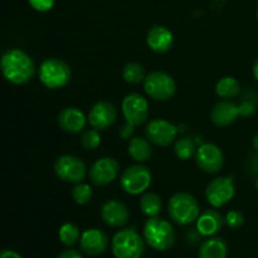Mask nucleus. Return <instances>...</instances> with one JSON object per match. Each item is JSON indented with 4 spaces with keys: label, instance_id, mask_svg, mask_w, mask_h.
Returning a JSON list of instances; mask_svg holds the SVG:
<instances>
[{
    "label": "nucleus",
    "instance_id": "nucleus-25",
    "mask_svg": "<svg viewBox=\"0 0 258 258\" xmlns=\"http://www.w3.org/2000/svg\"><path fill=\"white\" fill-rule=\"evenodd\" d=\"M121 73H122V78L125 80V82L130 83V85H139V83L144 82L146 77L145 68L138 62L126 63Z\"/></svg>",
    "mask_w": 258,
    "mask_h": 258
},
{
    "label": "nucleus",
    "instance_id": "nucleus-4",
    "mask_svg": "<svg viewBox=\"0 0 258 258\" xmlns=\"http://www.w3.org/2000/svg\"><path fill=\"white\" fill-rule=\"evenodd\" d=\"M257 105L254 100H244L234 103L231 100L218 101L211 111V120L218 127H227L237 121L239 116L249 117L256 112Z\"/></svg>",
    "mask_w": 258,
    "mask_h": 258
},
{
    "label": "nucleus",
    "instance_id": "nucleus-30",
    "mask_svg": "<svg viewBox=\"0 0 258 258\" xmlns=\"http://www.w3.org/2000/svg\"><path fill=\"white\" fill-rule=\"evenodd\" d=\"M226 226L231 229H238L244 224V216L239 211H229L224 217Z\"/></svg>",
    "mask_w": 258,
    "mask_h": 258
},
{
    "label": "nucleus",
    "instance_id": "nucleus-16",
    "mask_svg": "<svg viewBox=\"0 0 258 258\" xmlns=\"http://www.w3.org/2000/svg\"><path fill=\"white\" fill-rule=\"evenodd\" d=\"M100 217L103 223L111 228H121L128 223L130 212L123 202L118 199H108L101 207Z\"/></svg>",
    "mask_w": 258,
    "mask_h": 258
},
{
    "label": "nucleus",
    "instance_id": "nucleus-11",
    "mask_svg": "<svg viewBox=\"0 0 258 258\" xmlns=\"http://www.w3.org/2000/svg\"><path fill=\"white\" fill-rule=\"evenodd\" d=\"M236 185L232 176H218L207 185L206 199L213 208H221L233 199Z\"/></svg>",
    "mask_w": 258,
    "mask_h": 258
},
{
    "label": "nucleus",
    "instance_id": "nucleus-37",
    "mask_svg": "<svg viewBox=\"0 0 258 258\" xmlns=\"http://www.w3.org/2000/svg\"><path fill=\"white\" fill-rule=\"evenodd\" d=\"M257 20H258V9H257Z\"/></svg>",
    "mask_w": 258,
    "mask_h": 258
},
{
    "label": "nucleus",
    "instance_id": "nucleus-5",
    "mask_svg": "<svg viewBox=\"0 0 258 258\" xmlns=\"http://www.w3.org/2000/svg\"><path fill=\"white\" fill-rule=\"evenodd\" d=\"M168 214L174 223L188 226L198 219L201 208L196 197L186 191H179L169 199Z\"/></svg>",
    "mask_w": 258,
    "mask_h": 258
},
{
    "label": "nucleus",
    "instance_id": "nucleus-32",
    "mask_svg": "<svg viewBox=\"0 0 258 258\" xmlns=\"http://www.w3.org/2000/svg\"><path fill=\"white\" fill-rule=\"evenodd\" d=\"M55 258H83L82 254L80 253V251H76V249L68 248L66 251L60 252Z\"/></svg>",
    "mask_w": 258,
    "mask_h": 258
},
{
    "label": "nucleus",
    "instance_id": "nucleus-28",
    "mask_svg": "<svg viewBox=\"0 0 258 258\" xmlns=\"http://www.w3.org/2000/svg\"><path fill=\"white\" fill-rule=\"evenodd\" d=\"M71 194H72L75 203L78 204V206H87L88 203H91L93 197V191L90 184L83 183V181L82 183L75 184Z\"/></svg>",
    "mask_w": 258,
    "mask_h": 258
},
{
    "label": "nucleus",
    "instance_id": "nucleus-19",
    "mask_svg": "<svg viewBox=\"0 0 258 258\" xmlns=\"http://www.w3.org/2000/svg\"><path fill=\"white\" fill-rule=\"evenodd\" d=\"M87 117L77 107H64L58 113V123L63 131L68 134H78L85 130Z\"/></svg>",
    "mask_w": 258,
    "mask_h": 258
},
{
    "label": "nucleus",
    "instance_id": "nucleus-34",
    "mask_svg": "<svg viewBox=\"0 0 258 258\" xmlns=\"http://www.w3.org/2000/svg\"><path fill=\"white\" fill-rule=\"evenodd\" d=\"M252 72H253V77L256 78V81L258 82V58L256 60H254L253 68H252Z\"/></svg>",
    "mask_w": 258,
    "mask_h": 258
},
{
    "label": "nucleus",
    "instance_id": "nucleus-27",
    "mask_svg": "<svg viewBox=\"0 0 258 258\" xmlns=\"http://www.w3.org/2000/svg\"><path fill=\"white\" fill-rule=\"evenodd\" d=\"M196 144L189 138L179 139L175 143V145H174V154H175V156L179 160H189L191 156L196 155Z\"/></svg>",
    "mask_w": 258,
    "mask_h": 258
},
{
    "label": "nucleus",
    "instance_id": "nucleus-35",
    "mask_svg": "<svg viewBox=\"0 0 258 258\" xmlns=\"http://www.w3.org/2000/svg\"><path fill=\"white\" fill-rule=\"evenodd\" d=\"M252 146H253L254 150L258 153V134H256V135L253 136V139H252Z\"/></svg>",
    "mask_w": 258,
    "mask_h": 258
},
{
    "label": "nucleus",
    "instance_id": "nucleus-7",
    "mask_svg": "<svg viewBox=\"0 0 258 258\" xmlns=\"http://www.w3.org/2000/svg\"><path fill=\"white\" fill-rule=\"evenodd\" d=\"M72 78L71 67L59 58H47L40 63L39 80L44 87L49 90H59L66 87Z\"/></svg>",
    "mask_w": 258,
    "mask_h": 258
},
{
    "label": "nucleus",
    "instance_id": "nucleus-6",
    "mask_svg": "<svg viewBox=\"0 0 258 258\" xmlns=\"http://www.w3.org/2000/svg\"><path fill=\"white\" fill-rule=\"evenodd\" d=\"M145 239L135 228L120 229L111 241V249L116 258H141L145 253Z\"/></svg>",
    "mask_w": 258,
    "mask_h": 258
},
{
    "label": "nucleus",
    "instance_id": "nucleus-26",
    "mask_svg": "<svg viewBox=\"0 0 258 258\" xmlns=\"http://www.w3.org/2000/svg\"><path fill=\"white\" fill-rule=\"evenodd\" d=\"M81 231L78 228V226H76L75 223H67L62 224L58 231V237H59V241L62 242V244H64L66 247H72L75 246L77 242H80L81 238Z\"/></svg>",
    "mask_w": 258,
    "mask_h": 258
},
{
    "label": "nucleus",
    "instance_id": "nucleus-22",
    "mask_svg": "<svg viewBox=\"0 0 258 258\" xmlns=\"http://www.w3.org/2000/svg\"><path fill=\"white\" fill-rule=\"evenodd\" d=\"M127 153L134 161L143 164L150 160L153 156V146L148 139L135 136L128 141Z\"/></svg>",
    "mask_w": 258,
    "mask_h": 258
},
{
    "label": "nucleus",
    "instance_id": "nucleus-10",
    "mask_svg": "<svg viewBox=\"0 0 258 258\" xmlns=\"http://www.w3.org/2000/svg\"><path fill=\"white\" fill-rule=\"evenodd\" d=\"M54 173L64 183L78 184L85 181L88 175L85 161L76 155H62L55 160Z\"/></svg>",
    "mask_w": 258,
    "mask_h": 258
},
{
    "label": "nucleus",
    "instance_id": "nucleus-8",
    "mask_svg": "<svg viewBox=\"0 0 258 258\" xmlns=\"http://www.w3.org/2000/svg\"><path fill=\"white\" fill-rule=\"evenodd\" d=\"M151 181H153V174L150 169L141 163L127 166L120 176L121 188L130 196L145 193L151 185Z\"/></svg>",
    "mask_w": 258,
    "mask_h": 258
},
{
    "label": "nucleus",
    "instance_id": "nucleus-29",
    "mask_svg": "<svg viewBox=\"0 0 258 258\" xmlns=\"http://www.w3.org/2000/svg\"><path fill=\"white\" fill-rule=\"evenodd\" d=\"M80 143L85 150H96L101 145L100 131L96 130V128L85 130L81 135Z\"/></svg>",
    "mask_w": 258,
    "mask_h": 258
},
{
    "label": "nucleus",
    "instance_id": "nucleus-20",
    "mask_svg": "<svg viewBox=\"0 0 258 258\" xmlns=\"http://www.w3.org/2000/svg\"><path fill=\"white\" fill-rule=\"evenodd\" d=\"M197 223V232L203 237H213L226 224L224 217L217 209H207L199 214Z\"/></svg>",
    "mask_w": 258,
    "mask_h": 258
},
{
    "label": "nucleus",
    "instance_id": "nucleus-31",
    "mask_svg": "<svg viewBox=\"0 0 258 258\" xmlns=\"http://www.w3.org/2000/svg\"><path fill=\"white\" fill-rule=\"evenodd\" d=\"M30 7L39 13L49 12L55 4V0H28Z\"/></svg>",
    "mask_w": 258,
    "mask_h": 258
},
{
    "label": "nucleus",
    "instance_id": "nucleus-9",
    "mask_svg": "<svg viewBox=\"0 0 258 258\" xmlns=\"http://www.w3.org/2000/svg\"><path fill=\"white\" fill-rule=\"evenodd\" d=\"M144 90L154 101L165 102L173 98L176 91V83L169 73L164 71H153L144 80Z\"/></svg>",
    "mask_w": 258,
    "mask_h": 258
},
{
    "label": "nucleus",
    "instance_id": "nucleus-15",
    "mask_svg": "<svg viewBox=\"0 0 258 258\" xmlns=\"http://www.w3.org/2000/svg\"><path fill=\"white\" fill-rule=\"evenodd\" d=\"M87 120L92 128L98 131L107 130L117 120V108L108 101H98L91 107Z\"/></svg>",
    "mask_w": 258,
    "mask_h": 258
},
{
    "label": "nucleus",
    "instance_id": "nucleus-17",
    "mask_svg": "<svg viewBox=\"0 0 258 258\" xmlns=\"http://www.w3.org/2000/svg\"><path fill=\"white\" fill-rule=\"evenodd\" d=\"M108 236L98 228H90L82 232L80 238V248L90 257H97L105 253L108 248Z\"/></svg>",
    "mask_w": 258,
    "mask_h": 258
},
{
    "label": "nucleus",
    "instance_id": "nucleus-21",
    "mask_svg": "<svg viewBox=\"0 0 258 258\" xmlns=\"http://www.w3.org/2000/svg\"><path fill=\"white\" fill-rule=\"evenodd\" d=\"M228 244L221 237H208L201 243L198 249V258H227Z\"/></svg>",
    "mask_w": 258,
    "mask_h": 258
},
{
    "label": "nucleus",
    "instance_id": "nucleus-18",
    "mask_svg": "<svg viewBox=\"0 0 258 258\" xmlns=\"http://www.w3.org/2000/svg\"><path fill=\"white\" fill-rule=\"evenodd\" d=\"M146 44L153 52L164 54V53H168L173 47L174 35L171 30L164 25H154L148 30Z\"/></svg>",
    "mask_w": 258,
    "mask_h": 258
},
{
    "label": "nucleus",
    "instance_id": "nucleus-13",
    "mask_svg": "<svg viewBox=\"0 0 258 258\" xmlns=\"http://www.w3.org/2000/svg\"><path fill=\"white\" fill-rule=\"evenodd\" d=\"M145 135L154 145L166 148L175 141L178 127L165 118H154L146 123Z\"/></svg>",
    "mask_w": 258,
    "mask_h": 258
},
{
    "label": "nucleus",
    "instance_id": "nucleus-33",
    "mask_svg": "<svg viewBox=\"0 0 258 258\" xmlns=\"http://www.w3.org/2000/svg\"><path fill=\"white\" fill-rule=\"evenodd\" d=\"M0 258H23L18 252L12 249H2L0 251Z\"/></svg>",
    "mask_w": 258,
    "mask_h": 258
},
{
    "label": "nucleus",
    "instance_id": "nucleus-36",
    "mask_svg": "<svg viewBox=\"0 0 258 258\" xmlns=\"http://www.w3.org/2000/svg\"><path fill=\"white\" fill-rule=\"evenodd\" d=\"M256 188H257V190H258V176H257V179H256Z\"/></svg>",
    "mask_w": 258,
    "mask_h": 258
},
{
    "label": "nucleus",
    "instance_id": "nucleus-12",
    "mask_svg": "<svg viewBox=\"0 0 258 258\" xmlns=\"http://www.w3.org/2000/svg\"><path fill=\"white\" fill-rule=\"evenodd\" d=\"M120 173V164L112 156L97 159L88 170V178L96 186H106L113 183Z\"/></svg>",
    "mask_w": 258,
    "mask_h": 258
},
{
    "label": "nucleus",
    "instance_id": "nucleus-2",
    "mask_svg": "<svg viewBox=\"0 0 258 258\" xmlns=\"http://www.w3.org/2000/svg\"><path fill=\"white\" fill-rule=\"evenodd\" d=\"M121 111L125 118V125L120 128L118 135L123 140H127L133 136L138 126L144 125L148 121L150 108H149L148 100L143 95L133 92L126 95L122 100Z\"/></svg>",
    "mask_w": 258,
    "mask_h": 258
},
{
    "label": "nucleus",
    "instance_id": "nucleus-1",
    "mask_svg": "<svg viewBox=\"0 0 258 258\" xmlns=\"http://www.w3.org/2000/svg\"><path fill=\"white\" fill-rule=\"evenodd\" d=\"M0 71L5 80L13 85H25L30 82L37 72L33 58L19 48L8 49L0 58Z\"/></svg>",
    "mask_w": 258,
    "mask_h": 258
},
{
    "label": "nucleus",
    "instance_id": "nucleus-3",
    "mask_svg": "<svg viewBox=\"0 0 258 258\" xmlns=\"http://www.w3.org/2000/svg\"><path fill=\"white\" fill-rule=\"evenodd\" d=\"M143 237L146 244L159 252L173 248L176 242V233L170 222L160 217H153L145 222Z\"/></svg>",
    "mask_w": 258,
    "mask_h": 258
},
{
    "label": "nucleus",
    "instance_id": "nucleus-14",
    "mask_svg": "<svg viewBox=\"0 0 258 258\" xmlns=\"http://www.w3.org/2000/svg\"><path fill=\"white\" fill-rule=\"evenodd\" d=\"M196 163L202 171L207 174H216L224 165L223 151L212 143L202 144L196 151Z\"/></svg>",
    "mask_w": 258,
    "mask_h": 258
},
{
    "label": "nucleus",
    "instance_id": "nucleus-24",
    "mask_svg": "<svg viewBox=\"0 0 258 258\" xmlns=\"http://www.w3.org/2000/svg\"><path fill=\"white\" fill-rule=\"evenodd\" d=\"M216 92L223 100H232L241 93V83L234 77L226 76L217 82Z\"/></svg>",
    "mask_w": 258,
    "mask_h": 258
},
{
    "label": "nucleus",
    "instance_id": "nucleus-23",
    "mask_svg": "<svg viewBox=\"0 0 258 258\" xmlns=\"http://www.w3.org/2000/svg\"><path fill=\"white\" fill-rule=\"evenodd\" d=\"M140 211L148 218H153V217H159L163 209V202H161V197L159 194L153 193V191H148L144 194L140 198Z\"/></svg>",
    "mask_w": 258,
    "mask_h": 258
}]
</instances>
